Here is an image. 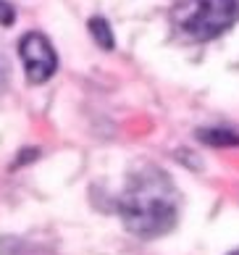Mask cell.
I'll list each match as a JSON object with an SVG mask.
<instances>
[{
  "label": "cell",
  "instance_id": "6da1fadb",
  "mask_svg": "<svg viewBox=\"0 0 239 255\" xmlns=\"http://www.w3.org/2000/svg\"><path fill=\"white\" fill-rule=\"evenodd\" d=\"M123 226L142 240L163 237L179 221V192L174 182L155 166L131 174L119 200Z\"/></svg>",
  "mask_w": 239,
  "mask_h": 255
},
{
  "label": "cell",
  "instance_id": "7a4b0ae2",
  "mask_svg": "<svg viewBox=\"0 0 239 255\" xmlns=\"http://www.w3.org/2000/svg\"><path fill=\"white\" fill-rule=\"evenodd\" d=\"M171 18L184 40L208 42L239 21V0H179Z\"/></svg>",
  "mask_w": 239,
  "mask_h": 255
},
{
  "label": "cell",
  "instance_id": "3957f363",
  "mask_svg": "<svg viewBox=\"0 0 239 255\" xmlns=\"http://www.w3.org/2000/svg\"><path fill=\"white\" fill-rule=\"evenodd\" d=\"M18 55H21V61H24L26 79L32 84L47 82L55 74V69H58V55H55L53 45L37 32H29V34L21 37V42H18Z\"/></svg>",
  "mask_w": 239,
  "mask_h": 255
},
{
  "label": "cell",
  "instance_id": "277c9868",
  "mask_svg": "<svg viewBox=\"0 0 239 255\" xmlns=\"http://www.w3.org/2000/svg\"><path fill=\"white\" fill-rule=\"evenodd\" d=\"M200 139L208 145H239V134H234L232 129H226V127H213V129H205V131H200Z\"/></svg>",
  "mask_w": 239,
  "mask_h": 255
},
{
  "label": "cell",
  "instance_id": "5b68a950",
  "mask_svg": "<svg viewBox=\"0 0 239 255\" xmlns=\"http://www.w3.org/2000/svg\"><path fill=\"white\" fill-rule=\"evenodd\" d=\"M90 32H92V37L103 45L105 50L113 48V32H111V26H108V21H105V18H100V16L90 18Z\"/></svg>",
  "mask_w": 239,
  "mask_h": 255
},
{
  "label": "cell",
  "instance_id": "8992f818",
  "mask_svg": "<svg viewBox=\"0 0 239 255\" xmlns=\"http://www.w3.org/2000/svg\"><path fill=\"white\" fill-rule=\"evenodd\" d=\"M13 16H16V13H13V8L8 5L5 0H0V24H5V26H8V24H13Z\"/></svg>",
  "mask_w": 239,
  "mask_h": 255
},
{
  "label": "cell",
  "instance_id": "52a82bcc",
  "mask_svg": "<svg viewBox=\"0 0 239 255\" xmlns=\"http://www.w3.org/2000/svg\"><path fill=\"white\" fill-rule=\"evenodd\" d=\"M3 77H5V63H3V58H0V82H3Z\"/></svg>",
  "mask_w": 239,
  "mask_h": 255
},
{
  "label": "cell",
  "instance_id": "ba28073f",
  "mask_svg": "<svg viewBox=\"0 0 239 255\" xmlns=\"http://www.w3.org/2000/svg\"><path fill=\"white\" fill-rule=\"evenodd\" d=\"M229 255H239V250H234V253H229Z\"/></svg>",
  "mask_w": 239,
  "mask_h": 255
}]
</instances>
